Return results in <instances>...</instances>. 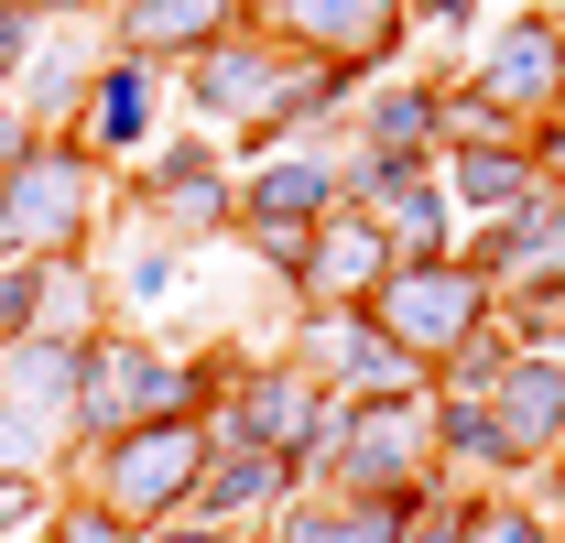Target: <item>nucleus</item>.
I'll list each match as a JSON object with an SVG mask.
<instances>
[{
	"label": "nucleus",
	"instance_id": "1",
	"mask_svg": "<svg viewBox=\"0 0 565 543\" xmlns=\"http://www.w3.org/2000/svg\"><path fill=\"white\" fill-rule=\"evenodd\" d=\"M185 489H196V435H185V424H131V435H109V478H98V511H109V522H163Z\"/></svg>",
	"mask_w": 565,
	"mask_h": 543
},
{
	"label": "nucleus",
	"instance_id": "2",
	"mask_svg": "<svg viewBox=\"0 0 565 543\" xmlns=\"http://www.w3.org/2000/svg\"><path fill=\"white\" fill-rule=\"evenodd\" d=\"M468 316H479V294H468L457 272H392V283H381V327H392V348H403V338L446 348V338H468Z\"/></svg>",
	"mask_w": 565,
	"mask_h": 543
},
{
	"label": "nucleus",
	"instance_id": "3",
	"mask_svg": "<svg viewBox=\"0 0 565 543\" xmlns=\"http://www.w3.org/2000/svg\"><path fill=\"white\" fill-rule=\"evenodd\" d=\"M76 217H87V174H76V163H55V174H22V185L0 196V228H11V239H44V251H66Z\"/></svg>",
	"mask_w": 565,
	"mask_h": 543
},
{
	"label": "nucleus",
	"instance_id": "4",
	"mask_svg": "<svg viewBox=\"0 0 565 543\" xmlns=\"http://www.w3.org/2000/svg\"><path fill=\"white\" fill-rule=\"evenodd\" d=\"M490 403L511 413V424H500V435H511V457H522V446H555V435H565V370L533 359V370H511V381H500Z\"/></svg>",
	"mask_w": 565,
	"mask_h": 543
},
{
	"label": "nucleus",
	"instance_id": "5",
	"mask_svg": "<svg viewBox=\"0 0 565 543\" xmlns=\"http://www.w3.org/2000/svg\"><path fill=\"white\" fill-rule=\"evenodd\" d=\"M76 403V348H22V359H11V424H33V435H44V424H55V413Z\"/></svg>",
	"mask_w": 565,
	"mask_h": 543
},
{
	"label": "nucleus",
	"instance_id": "6",
	"mask_svg": "<svg viewBox=\"0 0 565 543\" xmlns=\"http://www.w3.org/2000/svg\"><path fill=\"white\" fill-rule=\"evenodd\" d=\"M403 478H414V424L370 413L359 446H349V489H359V500H381V489H403Z\"/></svg>",
	"mask_w": 565,
	"mask_h": 543
},
{
	"label": "nucleus",
	"instance_id": "7",
	"mask_svg": "<svg viewBox=\"0 0 565 543\" xmlns=\"http://www.w3.org/2000/svg\"><path fill=\"white\" fill-rule=\"evenodd\" d=\"M392 11H403V0H294V33L316 22V44L359 55V44H381V33H392Z\"/></svg>",
	"mask_w": 565,
	"mask_h": 543
},
{
	"label": "nucleus",
	"instance_id": "8",
	"mask_svg": "<svg viewBox=\"0 0 565 543\" xmlns=\"http://www.w3.org/2000/svg\"><path fill=\"white\" fill-rule=\"evenodd\" d=\"M294 543H403V500H349V511H305Z\"/></svg>",
	"mask_w": 565,
	"mask_h": 543
},
{
	"label": "nucleus",
	"instance_id": "9",
	"mask_svg": "<svg viewBox=\"0 0 565 543\" xmlns=\"http://www.w3.org/2000/svg\"><path fill=\"white\" fill-rule=\"evenodd\" d=\"M196 489H207V511H262V500L282 489V457H262V446H239V457H228V468H207Z\"/></svg>",
	"mask_w": 565,
	"mask_h": 543
},
{
	"label": "nucleus",
	"instance_id": "10",
	"mask_svg": "<svg viewBox=\"0 0 565 543\" xmlns=\"http://www.w3.org/2000/svg\"><path fill=\"white\" fill-rule=\"evenodd\" d=\"M217 22H228V0H141L131 11L141 44H196V33H217Z\"/></svg>",
	"mask_w": 565,
	"mask_h": 543
},
{
	"label": "nucleus",
	"instance_id": "11",
	"mask_svg": "<svg viewBox=\"0 0 565 543\" xmlns=\"http://www.w3.org/2000/svg\"><path fill=\"white\" fill-rule=\"evenodd\" d=\"M555 55H565V33L555 22H522V33H511V44H500V87H544V76H555Z\"/></svg>",
	"mask_w": 565,
	"mask_h": 543
},
{
	"label": "nucleus",
	"instance_id": "12",
	"mask_svg": "<svg viewBox=\"0 0 565 543\" xmlns=\"http://www.w3.org/2000/svg\"><path fill=\"white\" fill-rule=\"evenodd\" d=\"M446 370H457V403H490L500 381H511V359H500V338H457V359H446Z\"/></svg>",
	"mask_w": 565,
	"mask_h": 543
},
{
	"label": "nucleus",
	"instance_id": "13",
	"mask_svg": "<svg viewBox=\"0 0 565 543\" xmlns=\"http://www.w3.org/2000/svg\"><path fill=\"white\" fill-rule=\"evenodd\" d=\"M446 457H479V468H511V435H500V424H479V413L457 403V413H446Z\"/></svg>",
	"mask_w": 565,
	"mask_h": 543
},
{
	"label": "nucleus",
	"instance_id": "14",
	"mask_svg": "<svg viewBox=\"0 0 565 543\" xmlns=\"http://www.w3.org/2000/svg\"><path fill=\"white\" fill-rule=\"evenodd\" d=\"M98 141H141V76H109L98 87Z\"/></svg>",
	"mask_w": 565,
	"mask_h": 543
},
{
	"label": "nucleus",
	"instance_id": "15",
	"mask_svg": "<svg viewBox=\"0 0 565 543\" xmlns=\"http://www.w3.org/2000/svg\"><path fill=\"white\" fill-rule=\"evenodd\" d=\"M370 131H381V152H392V141H424V98H381Z\"/></svg>",
	"mask_w": 565,
	"mask_h": 543
},
{
	"label": "nucleus",
	"instance_id": "16",
	"mask_svg": "<svg viewBox=\"0 0 565 543\" xmlns=\"http://www.w3.org/2000/svg\"><path fill=\"white\" fill-rule=\"evenodd\" d=\"M457 543H544V522H522V511H490V522H468Z\"/></svg>",
	"mask_w": 565,
	"mask_h": 543
},
{
	"label": "nucleus",
	"instance_id": "17",
	"mask_svg": "<svg viewBox=\"0 0 565 543\" xmlns=\"http://www.w3.org/2000/svg\"><path fill=\"white\" fill-rule=\"evenodd\" d=\"M22 457H33V424H11V413H0V468H22Z\"/></svg>",
	"mask_w": 565,
	"mask_h": 543
},
{
	"label": "nucleus",
	"instance_id": "18",
	"mask_svg": "<svg viewBox=\"0 0 565 543\" xmlns=\"http://www.w3.org/2000/svg\"><path fill=\"white\" fill-rule=\"evenodd\" d=\"M0 55H22V22H11V11H0Z\"/></svg>",
	"mask_w": 565,
	"mask_h": 543
},
{
	"label": "nucleus",
	"instance_id": "19",
	"mask_svg": "<svg viewBox=\"0 0 565 543\" xmlns=\"http://www.w3.org/2000/svg\"><path fill=\"white\" fill-rule=\"evenodd\" d=\"M163 543H207V533H163Z\"/></svg>",
	"mask_w": 565,
	"mask_h": 543
}]
</instances>
